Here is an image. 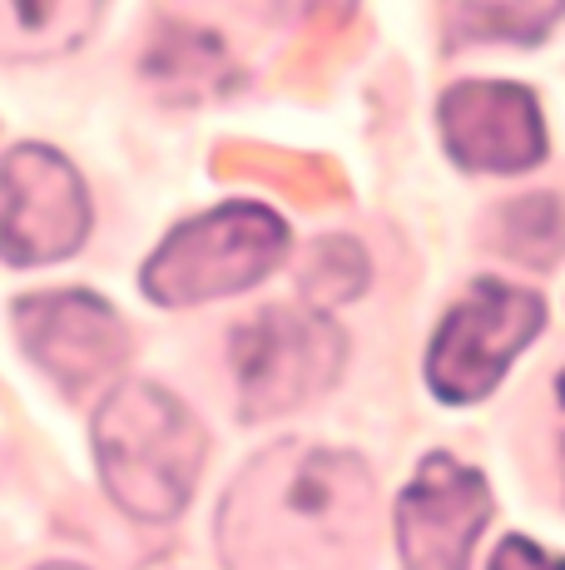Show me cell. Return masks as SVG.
<instances>
[{
    "label": "cell",
    "instance_id": "cell-13",
    "mask_svg": "<svg viewBox=\"0 0 565 570\" xmlns=\"http://www.w3.org/2000/svg\"><path fill=\"white\" fill-rule=\"evenodd\" d=\"M506 248L526 258L531 268H551L565 254V214L556 199L536 194V199L506 204Z\"/></svg>",
    "mask_w": 565,
    "mask_h": 570
},
{
    "label": "cell",
    "instance_id": "cell-16",
    "mask_svg": "<svg viewBox=\"0 0 565 570\" xmlns=\"http://www.w3.org/2000/svg\"><path fill=\"white\" fill-rule=\"evenodd\" d=\"M278 6L298 10V16H313V20H323V16L347 20V16H353V10H357V0H278Z\"/></svg>",
    "mask_w": 565,
    "mask_h": 570
},
{
    "label": "cell",
    "instance_id": "cell-8",
    "mask_svg": "<svg viewBox=\"0 0 565 570\" xmlns=\"http://www.w3.org/2000/svg\"><path fill=\"white\" fill-rule=\"evenodd\" d=\"M10 317H16V333L26 343V353L70 397L90 392L95 382H105L129 357V337H125L119 313L85 288L30 293V298H20L10 308Z\"/></svg>",
    "mask_w": 565,
    "mask_h": 570
},
{
    "label": "cell",
    "instance_id": "cell-18",
    "mask_svg": "<svg viewBox=\"0 0 565 570\" xmlns=\"http://www.w3.org/2000/svg\"><path fill=\"white\" fill-rule=\"evenodd\" d=\"M561 402H565V377H561Z\"/></svg>",
    "mask_w": 565,
    "mask_h": 570
},
{
    "label": "cell",
    "instance_id": "cell-4",
    "mask_svg": "<svg viewBox=\"0 0 565 570\" xmlns=\"http://www.w3.org/2000/svg\"><path fill=\"white\" fill-rule=\"evenodd\" d=\"M343 333L318 308H264L234 333L238 412L264 422L323 397L343 372Z\"/></svg>",
    "mask_w": 565,
    "mask_h": 570
},
{
    "label": "cell",
    "instance_id": "cell-2",
    "mask_svg": "<svg viewBox=\"0 0 565 570\" xmlns=\"http://www.w3.org/2000/svg\"><path fill=\"white\" fill-rule=\"evenodd\" d=\"M209 436L199 416L155 382H125L95 412V462L125 517L165 525L199 487Z\"/></svg>",
    "mask_w": 565,
    "mask_h": 570
},
{
    "label": "cell",
    "instance_id": "cell-9",
    "mask_svg": "<svg viewBox=\"0 0 565 570\" xmlns=\"http://www.w3.org/2000/svg\"><path fill=\"white\" fill-rule=\"evenodd\" d=\"M442 145L462 169L521 174L546 159V125L526 85L466 80L452 85L437 105Z\"/></svg>",
    "mask_w": 565,
    "mask_h": 570
},
{
    "label": "cell",
    "instance_id": "cell-15",
    "mask_svg": "<svg viewBox=\"0 0 565 570\" xmlns=\"http://www.w3.org/2000/svg\"><path fill=\"white\" fill-rule=\"evenodd\" d=\"M486 570H565V556L541 551V546L526 541V535H506Z\"/></svg>",
    "mask_w": 565,
    "mask_h": 570
},
{
    "label": "cell",
    "instance_id": "cell-10",
    "mask_svg": "<svg viewBox=\"0 0 565 570\" xmlns=\"http://www.w3.org/2000/svg\"><path fill=\"white\" fill-rule=\"evenodd\" d=\"M105 0H0V55L40 60L90 40Z\"/></svg>",
    "mask_w": 565,
    "mask_h": 570
},
{
    "label": "cell",
    "instance_id": "cell-3",
    "mask_svg": "<svg viewBox=\"0 0 565 570\" xmlns=\"http://www.w3.org/2000/svg\"><path fill=\"white\" fill-rule=\"evenodd\" d=\"M288 254V224L264 204H224L189 218L145 263V293L165 308H189L204 298L254 288Z\"/></svg>",
    "mask_w": 565,
    "mask_h": 570
},
{
    "label": "cell",
    "instance_id": "cell-12",
    "mask_svg": "<svg viewBox=\"0 0 565 570\" xmlns=\"http://www.w3.org/2000/svg\"><path fill=\"white\" fill-rule=\"evenodd\" d=\"M447 46L506 40V46H541L565 16V0H442Z\"/></svg>",
    "mask_w": 565,
    "mask_h": 570
},
{
    "label": "cell",
    "instance_id": "cell-14",
    "mask_svg": "<svg viewBox=\"0 0 565 570\" xmlns=\"http://www.w3.org/2000/svg\"><path fill=\"white\" fill-rule=\"evenodd\" d=\"M363 283H367V258H363V248L347 244V238L318 244L308 268H303V288H308L313 303H343V298H353Z\"/></svg>",
    "mask_w": 565,
    "mask_h": 570
},
{
    "label": "cell",
    "instance_id": "cell-7",
    "mask_svg": "<svg viewBox=\"0 0 565 570\" xmlns=\"http://www.w3.org/2000/svg\"><path fill=\"white\" fill-rule=\"evenodd\" d=\"M492 517L482 471L447 452H432L397 497V556L402 570H466Z\"/></svg>",
    "mask_w": 565,
    "mask_h": 570
},
{
    "label": "cell",
    "instance_id": "cell-6",
    "mask_svg": "<svg viewBox=\"0 0 565 570\" xmlns=\"http://www.w3.org/2000/svg\"><path fill=\"white\" fill-rule=\"evenodd\" d=\"M90 234L80 174L46 145H20L0 164V258L36 268L70 258Z\"/></svg>",
    "mask_w": 565,
    "mask_h": 570
},
{
    "label": "cell",
    "instance_id": "cell-11",
    "mask_svg": "<svg viewBox=\"0 0 565 570\" xmlns=\"http://www.w3.org/2000/svg\"><path fill=\"white\" fill-rule=\"evenodd\" d=\"M145 75L159 90H169V100H204V95L228 90V85L238 80L228 50L194 26H169L165 36L149 46Z\"/></svg>",
    "mask_w": 565,
    "mask_h": 570
},
{
    "label": "cell",
    "instance_id": "cell-1",
    "mask_svg": "<svg viewBox=\"0 0 565 570\" xmlns=\"http://www.w3.org/2000/svg\"><path fill=\"white\" fill-rule=\"evenodd\" d=\"M219 541L228 570H367L373 476L353 452L274 446L234 481Z\"/></svg>",
    "mask_w": 565,
    "mask_h": 570
},
{
    "label": "cell",
    "instance_id": "cell-5",
    "mask_svg": "<svg viewBox=\"0 0 565 570\" xmlns=\"http://www.w3.org/2000/svg\"><path fill=\"white\" fill-rule=\"evenodd\" d=\"M541 323H546V303L531 288H511L502 278L472 283V293L442 317L437 337H432V392L452 407L482 402L506 377L511 357L541 333Z\"/></svg>",
    "mask_w": 565,
    "mask_h": 570
},
{
    "label": "cell",
    "instance_id": "cell-17",
    "mask_svg": "<svg viewBox=\"0 0 565 570\" xmlns=\"http://www.w3.org/2000/svg\"><path fill=\"white\" fill-rule=\"evenodd\" d=\"M46 570H80V566H46Z\"/></svg>",
    "mask_w": 565,
    "mask_h": 570
}]
</instances>
